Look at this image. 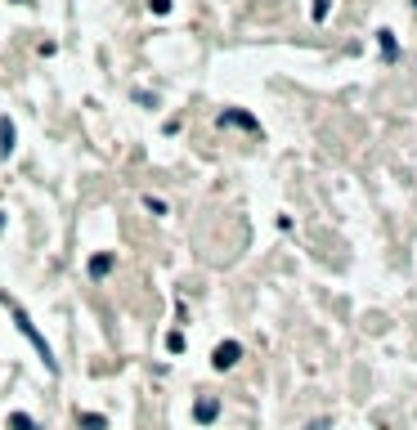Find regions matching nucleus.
<instances>
[{
    "instance_id": "1",
    "label": "nucleus",
    "mask_w": 417,
    "mask_h": 430,
    "mask_svg": "<svg viewBox=\"0 0 417 430\" xmlns=\"http://www.w3.org/2000/svg\"><path fill=\"white\" fill-rule=\"evenodd\" d=\"M0 305H9V314H14L18 332H23V337L36 346V355H41V363H45V368H50V372H59V363H54V355H50V346H45V337L36 332V323L27 319V310H23V305H18V301H9V296H0Z\"/></svg>"
},
{
    "instance_id": "4",
    "label": "nucleus",
    "mask_w": 417,
    "mask_h": 430,
    "mask_svg": "<svg viewBox=\"0 0 417 430\" xmlns=\"http://www.w3.org/2000/svg\"><path fill=\"white\" fill-rule=\"evenodd\" d=\"M193 413H197V422H202V426H211V422H215V413H220V404H215V399H197Z\"/></svg>"
},
{
    "instance_id": "3",
    "label": "nucleus",
    "mask_w": 417,
    "mask_h": 430,
    "mask_svg": "<svg viewBox=\"0 0 417 430\" xmlns=\"http://www.w3.org/2000/svg\"><path fill=\"white\" fill-rule=\"evenodd\" d=\"M220 126H242V130H260V121L247 112H220Z\"/></svg>"
},
{
    "instance_id": "12",
    "label": "nucleus",
    "mask_w": 417,
    "mask_h": 430,
    "mask_svg": "<svg viewBox=\"0 0 417 430\" xmlns=\"http://www.w3.org/2000/svg\"><path fill=\"white\" fill-rule=\"evenodd\" d=\"M23 5H27V0H23Z\"/></svg>"
},
{
    "instance_id": "7",
    "label": "nucleus",
    "mask_w": 417,
    "mask_h": 430,
    "mask_svg": "<svg viewBox=\"0 0 417 430\" xmlns=\"http://www.w3.org/2000/svg\"><path fill=\"white\" fill-rule=\"evenodd\" d=\"M77 426L81 430H108V422H103L99 413H77Z\"/></svg>"
},
{
    "instance_id": "10",
    "label": "nucleus",
    "mask_w": 417,
    "mask_h": 430,
    "mask_svg": "<svg viewBox=\"0 0 417 430\" xmlns=\"http://www.w3.org/2000/svg\"><path fill=\"white\" fill-rule=\"evenodd\" d=\"M166 350H170V355H179V350H184V337H179V332H170V337H166Z\"/></svg>"
},
{
    "instance_id": "2",
    "label": "nucleus",
    "mask_w": 417,
    "mask_h": 430,
    "mask_svg": "<svg viewBox=\"0 0 417 430\" xmlns=\"http://www.w3.org/2000/svg\"><path fill=\"white\" fill-rule=\"evenodd\" d=\"M238 359H242V346H238V341H220V346H215V355H211V368L224 372V368H233Z\"/></svg>"
},
{
    "instance_id": "9",
    "label": "nucleus",
    "mask_w": 417,
    "mask_h": 430,
    "mask_svg": "<svg viewBox=\"0 0 417 430\" xmlns=\"http://www.w3.org/2000/svg\"><path fill=\"white\" fill-rule=\"evenodd\" d=\"M377 36H382V54L395 59V54H400V50H395V32H377Z\"/></svg>"
},
{
    "instance_id": "8",
    "label": "nucleus",
    "mask_w": 417,
    "mask_h": 430,
    "mask_svg": "<svg viewBox=\"0 0 417 430\" xmlns=\"http://www.w3.org/2000/svg\"><path fill=\"white\" fill-rule=\"evenodd\" d=\"M5 426H9V430H36V422H32L27 413H9V417H5Z\"/></svg>"
},
{
    "instance_id": "6",
    "label": "nucleus",
    "mask_w": 417,
    "mask_h": 430,
    "mask_svg": "<svg viewBox=\"0 0 417 430\" xmlns=\"http://www.w3.org/2000/svg\"><path fill=\"white\" fill-rule=\"evenodd\" d=\"M0 152H5V157H9V152H14V121H0Z\"/></svg>"
},
{
    "instance_id": "11",
    "label": "nucleus",
    "mask_w": 417,
    "mask_h": 430,
    "mask_svg": "<svg viewBox=\"0 0 417 430\" xmlns=\"http://www.w3.org/2000/svg\"><path fill=\"white\" fill-rule=\"evenodd\" d=\"M148 9L153 14H170V0H148Z\"/></svg>"
},
{
    "instance_id": "5",
    "label": "nucleus",
    "mask_w": 417,
    "mask_h": 430,
    "mask_svg": "<svg viewBox=\"0 0 417 430\" xmlns=\"http://www.w3.org/2000/svg\"><path fill=\"white\" fill-rule=\"evenodd\" d=\"M112 265H117V256H112V251H103V256H94V260H90V278H103V274H108V269H112Z\"/></svg>"
}]
</instances>
